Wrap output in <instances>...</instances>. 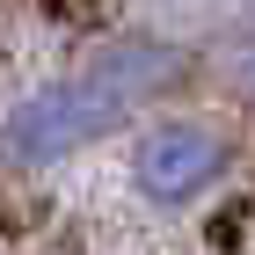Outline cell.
<instances>
[{
	"label": "cell",
	"mask_w": 255,
	"mask_h": 255,
	"mask_svg": "<svg viewBox=\"0 0 255 255\" xmlns=\"http://www.w3.org/2000/svg\"><path fill=\"white\" fill-rule=\"evenodd\" d=\"M190 80V51L160 29H124V37L95 44L80 66L51 73L22 102H7L0 117V160L7 168H59V160L88 153L102 138H117L138 124L153 102H168Z\"/></svg>",
	"instance_id": "1"
},
{
	"label": "cell",
	"mask_w": 255,
	"mask_h": 255,
	"mask_svg": "<svg viewBox=\"0 0 255 255\" xmlns=\"http://www.w3.org/2000/svg\"><path fill=\"white\" fill-rule=\"evenodd\" d=\"M234 175V131L197 110H160L131 124V190L153 212H197Z\"/></svg>",
	"instance_id": "2"
},
{
	"label": "cell",
	"mask_w": 255,
	"mask_h": 255,
	"mask_svg": "<svg viewBox=\"0 0 255 255\" xmlns=\"http://www.w3.org/2000/svg\"><path fill=\"white\" fill-rule=\"evenodd\" d=\"M226 73H234L241 102H248V110H255V37H248V44H234V59H226Z\"/></svg>",
	"instance_id": "3"
}]
</instances>
